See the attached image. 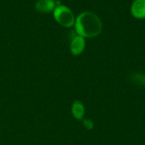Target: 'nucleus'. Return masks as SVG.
Masks as SVG:
<instances>
[{
	"label": "nucleus",
	"instance_id": "423d86ee",
	"mask_svg": "<svg viewBox=\"0 0 145 145\" xmlns=\"http://www.w3.org/2000/svg\"><path fill=\"white\" fill-rule=\"evenodd\" d=\"M71 113L76 120L82 121L85 115V107L83 103L79 100L75 101L71 106Z\"/></svg>",
	"mask_w": 145,
	"mask_h": 145
},
{
	"label": "nucleus",
	"instance_id": "0eeeda50",
	"mask_svg": "<svg viewBox=\"0 0 145 145\" xmlns=\"http://www.w3.org/2000/svg\"><path fill=\"white\" fill-rule=\"evenodd\" d=\"M83 126L88 129V130H92L94 127V124L91 120H84L83 121Z\"/></svg>",
	"mask_w": 145,
	"mask_h": 145
},
{
	"label": "nucleus",
	"instance_id": "20e7f679",
	"mask_svg": "<svg viewBox=\"0 0 145 145\" xmlns=\"http://www.w3.org/2000/svg\"><path fill=\"white\" fill-rule=\"evenodd\" d=\"M56 1L55 0H37L35 8L37 11L41 13H49L54 10L56 8Z\"/></svg>",
	"mask_w": 145,
	"mask_h": 145
},
{
	"label": "nucleus",
	"instance_id": "f257e3e1",
	"mask_svg": "<svg viewBox=\"0 0 145 145\" xmlns=\"http://www.w3.org/2000/svg\"><path fill=\"white\" fill-rule=\"evenodd\" d=\"M76 34L85 38L98 36L102 31V21L100 18L91 11L81 13L75 21Z\"/></svg>",
	"mask_w": 145,
	"mask_h": 145
},
{
	"label": "nucleus",
	"instance_id": "7ed1b4c3",
	"mask_svg": "<svg viewBox=\"0 0 145 145\" xmlns=\"http://www.w3.org/2000/svg\"><path fill=\"white\" fill-rule=\"evenodd\" d=\"M85 46H86L85 38L82 36L76 35L72 38L71 42V45H70L71 52L73 56H79L83 52Z\"/></svg>",
	"mask_w": 145,
	"mask_h": 145
},
{
	"label": "nucleus",
	"instance_id": "39448f33",
	"mask_svg": "<svg viewBox=\"0 0 145 145\" xmlns=\"http://www.w3.org/2000/svg\"><path fill=\"white\" fill-rule=\"evenodd\" d=\"M131 13L137 19H144L145 0H135L131 6Z\"/></svg>",
	"mask_w": 145,
	"mask_h": 145
},
{
	"label": "nucleus",
	"instance_id": "f03ea898",
	"mask_svg": "<svg viewBox=\"0 0 145 145\" xmlns=\"http://www.w3.org/2000/svg\"><path fill=\"white\" fill-rule=\"evenodd\" d=\"M53 15L55 21L62 26L71 27L75 25L76 18L74 16L73 12L69 7L64 4L57 5L54 10L53 11Z\"/></svg>",
	"mask_w": 145,
	"mask_h": 145
}]
</instances>
